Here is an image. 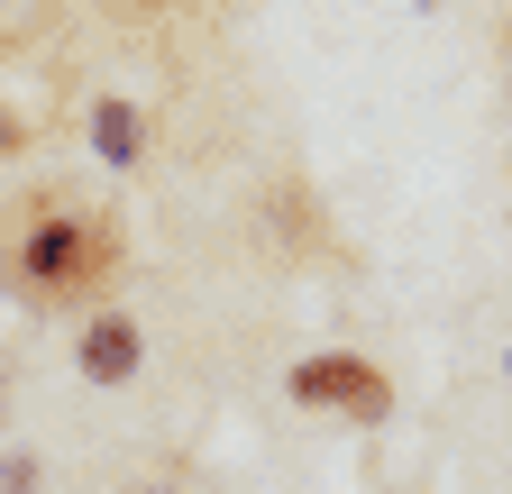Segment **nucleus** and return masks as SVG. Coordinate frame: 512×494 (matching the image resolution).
<instances>
[{
    "label": "nucleus",
    "instance_id": "1",
    "mask_svg": "<svg viewBox=\"0 0 512 494\" xmlns=\"http://www.w3.org/2000/svg\"><path fill=\"white\" fill-rule=\"evenodd\" d=\"M110 275H119V229L110 220H83V211H64V202H37L19 238L0 229V284H10L28 312H74V302L110 293Z\"/></svg>",
    "mask_w": 512,
    "mask_h": 494
},
{
    "label": "nucleus",
    "instance_id": "2",
    "mask_svg": "<svg viewBox=\"0 0 512 494\" xmlns=\"http://www.w3.org/2000/svg\"><path fill=\"white\" fill-rule=\"evenodd\" d=\"M284 394H293L302 412H339V421H384V412H394V385H384V366H366V357H348V348L302 357L293 376H284Z\"/></svg>",
    "mask_w": 512,
    "mask_h": 494
},
{
    "label": "nucleus",
    "instance_id": "3",
    "mask_svg": "<svg viewBox=\"0 0 512 494\" xmlns=\"http://www.w3.org/2000/svg\"><path fill=\"white\" fill-rule=\"evenodd\" d=\"M74 366H83V385H138V366H147V339H138V321L128 312H92L83 321V339H74Z\"/></svg>",
    "mask_w": 512,
    "mask_h": 494
},
{
    "label": "nucleus",
    "instance_id": "4",
    "mask_svg": "<svg viewBox=\"0 0 512 494\" xmlns=\"http://www.w3.org/2000/svg\"><path fill=\"white\" fill-rule=\"evenodd\" d=\"M83 129H92V156L110 165V174H128V165H147V147H156V129H147V110L138 101H92V119H83Z\"/></svg>",
    "mask_w": 512,
    "mask_h": 494
},
{
    "label": "nucleus",
    "instance_id": "5",
    "mask_svg": "<svg viewBox=\"0 0 512 494\" xmlns=\"http://www.w3.org/2000/svg\"><path fill=\"white\" fill-rule=\"evenodd\" d=\"M19 138H28V119H19L10 101H0V147H19Z\"/></svg>",
    "mask_w": 512,
    "mask_h": 494
},
{
    "label": "nucleus",
    "instance_id": "6",
    "mask_svg": "<svg viewBox=\"0 0 512 494\" xmlns=\"http://www.w3.org/2000/svg\"><path fill=\"white\" fill-rule=\"evenodd\" d=\"M0 412H10V376H0Z\"/></svg>",
    "mask_w": 512,
    "mask_h": 494
},
{
    "label": "nucleus",
    "instance_id": "7",
    "mask_svg": "<svg viewBox=\"0 0 512 494\" xmlns=\"http://www.w3.org/2000/svg\"><path fill=\"white\" fill-rule=\"evenodd\" d=\"M412 10H439V0H412Z\"/></svg>",
    "mask_w": 512,
    "mask_h": 494
}]
</instances>
